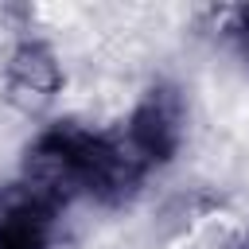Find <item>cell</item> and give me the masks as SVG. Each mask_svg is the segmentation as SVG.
I'll return each mask as SVG.
<instances>
[{
  "mask_svg": "<svg viewBox=\"0 0 249 249\" xmlns=\"http://www.w3.org/2000/svg\"><path fill=\"white\" fill-rule=\"evenodd\" d=\"M86 144H89V128L82 124L47 128L27 148L19 183L54 214L70 206L74 198H86Z\"/></svg>",
  "mask_w": 249,
  "mask_h": 249,
  "instance_id": "6da1fadb",
  "label": "cell"
},
{
  "mask_svg": "<svg viewBox=\"0 0 249 249\" xmlns=\"http://www.w3.org/2000/svg\"><path fill=\"white\" fill-rule=\"evenodd\" d=\"M121 136L144 160L148 171L160 167V163H167L183 148V136H187V101H183V93L175 86H167V82L152 86L132 105Z\"/></svg>",
  "mask_w": 249,
  "mask_h": 249,
  "instance_id": "7a4b0ae2",
  "label": "cell"
},
{
  "mask_svg": "<svg viewBox=\"0 0 249 249\" xmlns=\"http://www.w3.org/2000/svg\"><path fill=\"white\" fill-rule=\"evenodd\" d=\"M54 210L39 202L19 179L0 187V249H47Z\"/></svg>",
  "mask_w": 249,
  "mask_h": 249,
  "instance_id": "3957f363",
  "label": "cell"
},
{
  "mask_svg": "<svg viewBox=\"0 0 249 249\" xmlns=\"http://www.w3.org/2000/svg\"><path fill=\"white\" fill-rule=\"evenodd\" d=\"M4 78H8L12 101H19L27 109H39V105H51L54 101V93L62 86V66H58V58H54L51 47L27 39V43H19L8 54Z\"/></svg>",
  "mask_w": 249,
  "mask_h": 249,
  "instance_id": "277c9868",
  "label": "cell"
},
{
  "mask_svg": "<svg viewBox=\"0 0 249 249\" xmlns=\"http://www.w3.org/2000/svg\"><path fill=\"white\" fill-rule=\"evenodd\" d=\"M237 31L245 35V43H249V8H241L237 12Z\"/></svg>",
  "mask_w": 249,
  "mask_h": 249,
  "instance_id": "5b68a950",
  "label": "cell"
}]
</instances>
